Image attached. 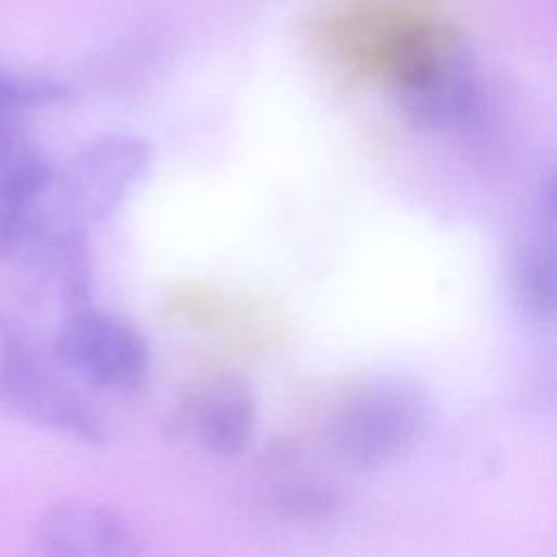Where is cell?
Masks as SVG:
<instances>
[{
  "mask_svg": "<svg viewBox=\"0 0 557 557\" xmlns=\"http://www.w3.org/2000/svg\"><path fill=\"white\" fill-rule=\"evenodd\" d=\"M429 420V396L418 383L381 376L357 385L337 403L324 440L339 463L370 470L409 453Z\"/></svg>",
  "mask_w": 557,
  "mask_h": 557,
  "instance_id": "1",
  "label": "cell"
},
{
  "mask_svg": "<svg viewBox=\"0 0 557 557\" xmlns=\"http://www.w3.org/2000/svg\"><path fill=\"white\" fill-rule=\"evenodd\" d=\"M152 161L148 141L131 133H109L85 144L61 172H54L61 226L85 228L111 218L146 178Z\"/></svg>",
  "mask_w": 557,
  "mask_h": 557,
  "instance_id": "2",
  "label": "cell"
},
{
  "mask_svg": "<svg viewBox=\"0 0 557 557\" xmlns=\"http://www.w3.org/2000/svg\"><path fill=\"white\" fill-rule=\"evenodd\" d=\"M0 407L85 444L107 440L102 416L48 370L9 322L0 324Z\"/></svg>",
  "mask_w": 557,
  "mask_h": 557,
  "instance_id": "3",
  "label": "cell"
},
{
  "mask_svg": "<svg viewBox=\"0 0 557 557\" xmlns=\"http://www.w3.org/2000/svg\"><path fill=\"white\" fill-rule=\"evenodd\" d=\"M57 361L85 383L109 392L141 387L150 370V346L126 320L78 307L59 326Z\"/></svg>",
  "mask_w": 557,
  "mask_h": 557,
  "instance_id": "4",
  "label": "cell"
},
{
  "mask_svg": "<svg viewBox=\"0 0 557 557\" xmlns=\"http://www.w3.org/2000/svg\"><path fill=\"white\" fill-rule=\"evenodd\" d=\"M26 557H141L128 522L111 507L67 498L41 513Z\"/></svg>",
  "mask_w": 557,
  "mask_h": 557,
  "instance_id": "5",
  "label": "cell"
},
{
  "mask_svg": "<svg viewBox=\"0 0 557 557\" xmlns=\"http://www.w3.org/2000/svg\"><path fill=\"white\" fill-rule=\"evenodd\" d=\"M187 433L218 457L244 453L257 426V400L250 385L228 372L198 379L181 405Z\"/></svg>",
  "mask_w": 557,
  "mask_h": 557,
  "instance_id": "6",
  "label": "cell"
},
{
  "mask_svg": "<svg viewBox=\"0 0 557 557\" xmlns=\"http://www.w3.org/2000/svg\"><path fill=\"white\" fill-rule=\"evenodd\" d=\"M553 178H546L522 222L520 237L513 246L509 283L516 305L535 320H548L555 311V202Z\"/></svg>",
  "mask_w": 557,
  "mask_h": 557,
  "instance_id": "7",
  "label": "cell"
},
{
  "mask_svg": "<svg viewBox=\"0 0 557 557\" xmlns=\"http://www.w3.org/2000/svg\"><path fill=\"white\" fill-rule=\"evenodd\" d=\"M268 507L292 522H326L337 516L342 507V496L335 485L311 479V476H289L276 481L265 492Z\"/></svg>",
  "mask_w": 557,
  "mask_h": 557,
  "instance_id": "8",
  "label": "cell"
},
{
  "mask_svg": "<svg viewBox=\"0 0 557 557\" xmlns=\"http://www.w3.org/2000/svg\"><path fill=\"white\" fill-rule=\"evenodd\" d=\"M26 113L24 87L15 74L0 67V161L28 146L22 117Z\"/></svg>",
  "mask_w": 557,
  "mask_h": 557,
  "instance_id": "9",
  "label": "cell"
}]
</instances>
